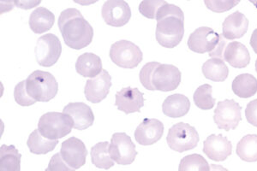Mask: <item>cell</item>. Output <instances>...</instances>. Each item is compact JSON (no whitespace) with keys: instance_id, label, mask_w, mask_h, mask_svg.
<instances>
[{"instance_id":"obj_1","label":"cell","mask_w":257,"mask_h":171,"mask_svg":"<svg viewBox=\"0 0 257 171\" xmlns=\"http://www.w3.org/2000/svg\"><path fill=\"white\" fill-rule=\"evenodd\" d=\"M58 26L64 43L72 49L85 48L93 41L94 29L77 9L69 8L63 11Z\"/></svg>"},{"instance_id":"obj_2","label":"cell","mask_w":257,"mask_h":171,"mask_svg":"<svg viewBox=\"0 0 257 171\" xmlns=\"http://www.w3.org/2000/svg\"><path fill=\"white\" fill-rule=\"evenodd\" d=\"M156 20V41L166 48L177 47L184 35L183 11L178 6L167 3L159 9Z\"/></svg>"},{"instance_id":"obj_3","label":"cell","mask_w":257,"mask_h":171,"mask_svg":"<svg viewBox=\"0 0 257 171\" xmlns=\"http://www.w3.org/2000/svg\"><path fill=\"white\" fill-rule=\"evenodd\" d=\"M26 88L35 101L48 102L57 95L59 84L51 73L35 70L27 78Z\"/></svg>"},{"instance_id":"obj_4","label":"cell","mask_w":257,"mask_h":171,"mask_svg":"<svg viewBox=\"0 0 257 171\" xmlns=\"http://www.w3.org/2000/svg\"><path fill=\"white\" fill-rule=\"evenodd\" d=\"M73 128V121L67 114L47 112L41 116L38 129L42 136L52 140H58L66 136Z\"/></svg>"},{"instance_id":"obj_5","label":"cell","mask_w":257,"mask_h":171,"mask_svg":"<svg viewBox=\"0 0 257 171\" xmlns=\"http://www.w3.org/2000/svg\"><path fill=\"white\" fill-rule=\"evenodd\" d=\"M199 134L196 128L184 122H178L170 128L167 141L171 149L178 152L190 151L199 142Z\"/></svg>"},{"instance_id":"obj_6","label":"cell","mask_w":257,"mask_h":171,"mask_svg":"<svg viewBox=\"0 0 257 171\" xmlns=\"http://www.w3.org/2000/svg\"><path fill=\"white\" fill-rule=\"evenodd\" d=\"M110 58L114 64L123 69H134L143 61V53L132 41H119L111 45Z\"/></svg>"},{"instance_id":"obj_7","label":"cell","mask_w":257,"mask_h":171,"mask_svg":"<svg viewBox=\"0 0 257 171\" xmlns=\"http://www.w3.org/2000/svg\"><path fill=\"white\" fill-rule=\"evenodd\" d=\"M109 153L111 159L119 165H130L138 155L136 145L125 133H115L109 145Z\"/></svg>"},{"instance_id":"obj_8","label":"cell","mask_w":257,"mask_h":171,"mask_svg":"<svg viewBox=\"0 0 257 171\" xmlns=\"http://www.w3.org/2000/svg\"><path fill=\"white\" fill-rule=\"evenodd\" d=\"M35 53L36 60L41 66H53L61 55V42L53 34L42 35L37 41Z\"/></svg>"},{"instance_id":"obj_9","label":"cell","mask_w":257,"mask_h":171,"mask_svg":"<svg viewBox=\"0 0 257 171\" xmlns=\"http://www.w3.org/2000/svg\"><path fill=\"white\" fill-rule=\"evenodd\" d=\"M241 110V106L233 99L219 102L216 110H214V122L219 129L225 131L235 129L242 120Z\"/></svg>"},{"instance_id":"obj_10","label":"cell","mask_w":257,"mask_h":171,"mask_svg":"<svg viewBox=\"0 0 257 171\" xmlns=\"http://www.w3.org/2000/svg\"><path fill=\"white\" fill-rule=\"evenodd\" d=\"M181 82V72L172 64H160L153 72L151 83L154 90L170 92Z\"/></svg>"},{"instance_id":"obj_11","label":"cell","mask_w":257,"mask_h":171,"mask_svg":"<svg viewBox=\"0 0 257 171\" xmlns=\"http://www.w3.org/2000/svg\"><path fill=\"white\" fill-rule=\"evenodd\" d=\"M101 15L107 25L119 28L128 24L132 18V10L123 0H107L103 5Z\"/></svg>"},{"instance_id":"obj_12","label":"cell","mask_w":257,"mask_h":171,"mask_svg":"<svg viewBox=\"0 0 257 171\" xmlns=\"http://www.w3.org/2000/svg\"><path fill=\"white\" fill-rule=\"evenodd\" d=\"M220 35L208 27H201L190 35L188 47L196 53H211L216 48Z\"/></svg>"},{"instance_id":"obj_13","label":"cell","mask_w":257,"mask_h":171,"mask_svg":"<svg viewBox=\"0 0 257 171\" xmlns=\"http://www.w3.org/2000/svg\"><path fill=\"white\" fill-rule=\"evenodd\" d=\"M60 154L68 165L76 169L84 165L88 151L81 139L71 137L62 143Z\"/></svg>"},{"instance_id":"obj_14","label":"cell","mask_w":257,"mask_h":171,"mask_svg":"<svg viewBox=\"0 0 257 171\" xmlns=\"http://www.w3.org/2000/svg\"><path fill=\"white\" fill-rule=\"evenodd\" d=\"M111 87V76L106 70H103L96 77L87 81L84 89L85 97L88 101L97 104L106 98Z\"/></svg>"},{"instance_id":"obj_15","label":"cell","mask_w":257,"mask_h":171,"mask_svg":"<svg viewBox=\"0 0 257 171\" xmlns=\"http://www.w3.org/2000/svg\"><path fill=\"white\" fill-rule=\"evenodd\" d=\"M163 133L164 125L160 120L146 118L135 131V139L142 145H154L161 139Z\"/></svg>"},{"instance_id":"obj_16","label":"cell","mask_w":257,"mask_h":171,"mask_svg":"<svg viewBox=\"0 0 257 171\" xmlns=\"http://www.w3.org/2000/svg\"><path fill=\"white\" fill-rule=\"evenodd\" d=\"M144 95V93L140 92L138 88L124 87L116 93L115 105L125 114L140 112L145 101Z\"/></svg>"},{"instance_id":"obj_17","label":"cell","mask_w":257,"mask_h":171,"mask_svg":"<svg viewBox=\"0 0 257 171\" xmlns=\"http://www.w3.org/2000/svg\"><path fill=\"white\" fill-rule=\"evenodd\" d=\"M232 151V145L222 134H211L203 142V152L210 159L221 162L226 159Z\"/></svg>"},{"instance_id":"obj_18","label":"cell","mask_w":257,"mask_h":171,"mask_svg":"<svg viewBox=\"0 0 257 171\" xmlns=\"http://www.w3.org/2000/svg\"><path fill=\"white\" fill-rule=\"evenodd\" d=\"M63 113L67 114L73 121V128L77 130H84L91 127L94 122L93 110L88 105L82 102L68 104L63 110Z\"/></svg>"},{"instance_id":"obj_19","label":"cell","mask_w":257,"mask_h":171,"mask_svg":"<svg viewBox=\"0 0 257 171\" xmlns=\"http://www.w3.org/2000/svg\"><path fill=\"white\" fill-rule=\"evenodd\" d=\"M248 21L245 16L236 12L225 18L222 25V35L226 40L239 39L248 30Z\"/></svg>"},{"instance_id":"obj_20","label":"cell","mask_w":257,"mask_h":171,"mask_svg":"<svg viewBox=\"0 0 257 171\" xmlns=\"http://www.w3.org/2000/svg\"><path fill=\"white\" fill-rule=\"evenodd\" d=\"M224 61L227 62L231 66L242 69L247 66L250 62V55L244 45L233 41L228 44L224 52Z\"/></svg>"},{"instance_id":"obj_21","label":"cell","mask_w":257,"mask_h":171,"mask_svg":"<svg viewBox=\"0 0 257 171\" xmlns=\"http://www.w3.org/2000/svg\"><path fill=\"white\" fill-rule=\"evenodd\" d=\"M76 70L80 76L93 79L102 71V62L94 53H83L76 60Z\"/></svg>"},{"instance_id":"obj_22","label":"cell","mask_w":257,"mask_h":171,"mask_svg":"<svg viewBox=\"0 0 257 171\" xmlns=\"http://www.w3.org/2000/svg\"><path fill=\"white\" fill-rule=\"evenodd\" d=\"M190 102L186 96L179 93L170 95L165 99L162 110L166 116L172 118H178L185 116L189 112Z\"/></svg>"},{"instance_id":"obj_23","label":"cell","mask_w":257,"mask_h":171,"mask_svg":"<svg viewBox=\"0 0 257 171\" xmlns=\"http://www.w3.org/2000/svg\"><path fill=\"white\" fill-rule=\"evenodd\" d=\"M55 17L53 12L45 7H38L31 13L30 17V27L35 34H43L52 29Z\"/></svg>"},{"instance_id":"obj_24","label":"cell","mask_w":257,"mask_h":171,"mask_svg":"<svg viewBox=\"0 0 257 171\" xmlns=\"http://www.w3.org/2000/svg\"><path fill=\"white\" fill-rule=\"evenodd\" d=\"M232 91L242 99H248L257 93V80L249 74H242L234 79Z\"/></svg>"},{"instance_id":"obj_25","label":"cell","mask_w":257,"mask_h":171,"mask_svg":"<svg viewBox=\"0 0 257 171\" xmlns=\"http://www.w3.org/2000/svg\"><path fill=\"white\" fill-rule=\"evenodd\" d=\"M21 155L14 145H1L0 171H20Z\"/></svg>"},{"instance_id":"obj_26","label":"cell","mask_w":257,"mask_h":171,"mask_svg":"<svg viewBox=\"0 0 257 171\" xmlns=\"http://www.w3.org/2000/svg\"><path fill=\"white\" fill-rule=\"evenodd\" d=\"M202 73L206 78L211 81H224L227 78L229 70L222 59L211 58L203 64Z\"/></svg>"},{"instance_id":"obj_27","label":"cell","mask_w":257,"mask_h":171,"mask_svg":"<svg viewBox=\"0 0 257 171\" xmlns=\"http://www.w3.org/2000/svg\"><path fill=\"white\" fill-rule=\"evenodd\" d=\"M58 144V140H52L42 136L39 129H35L31 133L29 139L27 141L28 147L30 148V151L34 154L41 155L47 154L55 149Z\"/></svg>"},{"instance_id":"obj_28","label":"cell","mask_w":257,"mask_h":171,"mask_svg":"<svg viewBox=\"0 0 257 171\" xmlns=\"http://www.w3.org/2000/svg\"><path fill=\"white\" fill-rule=\"evenodd\" d=\"M236 152L237 156L245 162H256V134H248L243 137L237 144Z\"/></svg>"},{"instance_id":"obj_29","label":"cell","mask_w":257,"mask_h":171,"mask_svg":"<svg viewBox=\"0 0 257 171\" xmlns=\"http://www.w3.org/2000/svg\"><path fill=\"white\" fill-rule=\"evenodd\" d=\"M109 145L106 141L99 142L91 149L92 162L97 168L109 169L114 165V161L109 153Z\"/></svg>"},{"instance_id":"obj_30","label":"cell","mask_w":257,"mask_h":171,"mask_svg":"<svg viewBox=\"0 0 257 171\" xmlns=\"http://www.w3.org/2000/svg\"><path fill=\"white\" fill-rule=\"evenodd\" d=\"M178 171H210V166L199 154H191L182 158Z\"/></svg>"},{"instance_id":"obj_31","label":"cell","mask_w":257,"mask_h":171,"mask_svg":"<svg viewBox=\"0 0 257 171\" xmlns=\"http://www.w3.org/2000/svg\"><path fill=\"white\" fill-rule=\"evenodd\" d=\"M212 92L213 88L210 85L200 86L193 96L195 105L202 110H211L215 105V99L212 97Z\"/></svg>"},{"instance_id":"obj_32","label":"cell","mask_w":257,"mask_h":171,"mask_svg":"<svg viewBox=\"0 0 257 171\" xmlns=\"http://www.w3.org/2000/svg\"><path fill=\"white\" fill-rule=\"evenodd\" d=\"M167 3L164 0H144L141 2L139 12L145 18L156 19L159 9Z\"/></svg>"},{"instance_id":"obj_33","label":"cell","mask_w":257,"mask_h":171,"mask_svg":"<svg viewBox=\"0 0 257 171\" xmlns=\"http://www.w3.org/2000/svg\"><path fill=\"white\" fill-rule=\"evenodd\" d=\"M14 99L18 105L22 106H30L36 103L35 99H33L27 92L26 80L21 81L15 87L14 90Z\"/></svg>"},{"instance_id":"obj_34","label":"cell","mask_w":257,"mask_h":171,"mask_svg":"<svg viewBox=\"0 0 257 171\" xmlns=\"http://www.w3.org/2000/svg\"><path fill=\"white\" fill-rule=\"evenodd\" d=\"M160 64H161L158 62H150L145 64L141 70L140 76H139L141 83L148 90L155 91L151 83V78H152L153 72Z\"/></svg>"},{"instance_id":"obj_35","label":"cell","mask_w":257,"mask_h":171,"mask_svg":"<svg viewBox=\"0 0 257 171\" xmlns=\"http://www.w3.org/2000/svg\"><path fill=\"white\" fill-rule=\"evenodd\" d=\"M208 9L214 12H225L232 9L234 6H237L239 1L235 0H206L204 2Z\"/></svg>"},{"instance_id":"obj_36","label":"cell","mask_w":257,"mask_h":171,"mask_svg":"<svg viewBox=\"0 0 257 171\" xmlns=\"http://www.w3.org/2000/svg\"><path fill=\"white\" fill-rule=\"evenodd\" d=\"M47 168L49 171H75V168H71L64 162L60 152L53 155L52 158L50 159Z\"/></svg>"},{"instance_id":"obj_37","label":"cell","mask_w":257,"mask_h":171,"mask_svg":"<svg viewBox=\"0 0 257 171\" xmlns=\"http://www.w3.org/2000/svg\"><path fill=\"white\" fill-rule=\"evenodd\" d=\"M247 121L254 127H257V99L249 102L245 110Z\"/></svg>"},{"instance_id":"obj_38","label":"cell","mask_w":257,"mask_h":171,"mask_svg":"<svg viewBox=\"0 0 257 171\" xmlns=\"http://www.w3.org/2000/svg\"><path fill=\"white\" fill-rule=\"evenodd\" d=\"M227 41L226 39L224 38L222 35H220V39H219V42L216 48L213 50V52L209 53V56L212 58H219L224 60V52H225V47L227 46Z\"/></svg>"},{"instance_id":"obj_39","label":"cell","mask_w":257,"mask_h":171,"mask_svg":"<svg viewBox=\"0 0 257 171\" xmlns=\"http://www.w3.org/2000/svg\"><path fill=\"white\" fill-rule=\"evenodd\" d=\"M41 1H14V5L21 9L29 10L38 6Z\"/></svg>"},{"instance_id":"obj_40","label":"cell","mask_w":257,"mask_h":171,"mask_svg":"<svg viewBox=\"0 0 257 171\" xmlns=\"http://www.w3.org/2000/svg\"><path fill=\"white\" fill-rule=\"evenodd\" d=\"M250 46L254 50V53L257 54V29L252 34L251 39H250Z\"/></svg>"},{"instance_id":"obj_41","label":"cell","mask_w":257,"mask_h":171,"mask_svg":"<svg viewBox=\"0 0 257 171\" xmlns=\"http://www.w3.org/2000/svg\"><path fill=\"white\" fill-rule=\"evenodd\" d=\"M210 171H228L226 168H224L221 165H217V164H211Z\"/></svg>"},{"instance_id":"obj_42","label":"cell","mask_w":257,"mask_h":171,"mask_svg":"<svg viewBox=\"0 0 257 171\" xmlns=\"http://www.w3.org/2000/svg\"><path fill=\"white\" fill-rule=\"evenodd\" d=\"M252 4H254V6H256L257 7V1H250Z\"/></svg>"},{"instance_id":"obj_43","label":"cell","mask_w":257,"mask_h":171,"mask_svg":"<svg viewBox=\"0 0 257 171\" xmlns=\"http://www.w3.org/2000/svg\"><path fill=\"white\" fill-rule=\"evenodd\" d=\"M255 70H256V72H257V59H256V61H255Z\"/></svg>"},{"instance_id":"obj_44","label":"cell","mask_w":257,"mask_h":171,"mask_svg":"<svg viewBox=\"0 0 257 171\" xmlns=\"http://www.w3.org/2000/svg\"><path fill=\"white\" fill-rule=\"evenodd\" d=\"M45 171H49V170H48V168H47V169H46V170H45Z\"/></svg>"}]
</instances>
